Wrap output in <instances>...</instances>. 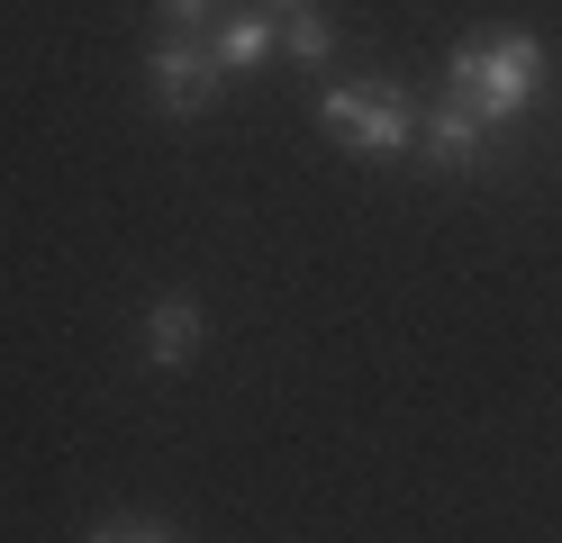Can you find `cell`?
Returning <instances> with one entry per match:
<instances>
[{"mask_svg":"<svg viewBox=\"0 0 562 543\" xmlns=\"http://www.w3.org/2000/svg\"><path fill=\"white\" fill-rule=\"evenodd\" d=\"M272 46H281V27L263 10H245L218 27V72H255V64H272Z\"/></svg>","mask_w":562,"mask_h":543,"instance_id":"6","label":"cell"},{"mask_svg":"<svg viewBox=\"0 0 562 543\" xmlns=\"http://www.w3.org/2000/svg\"><path fill=\"white\" fill-rule=\"evenodd\" d=\"M272 10H300V0H272Z\"/></svg>","mask_w":562,"mask_h":543,"instance_id":"10","label":"cell"},{"mask_svg":"<svg viewBox=\"0 0 562 543\" xmlns=\"http://www.w3.org/2000/svg\"><path fill=\"white\" fill-rule=\"evenodd\" d=\"M417 145H427V163H445V172H472L481 163V145H490V127L472 118V109H436V118H417Z\"/></svg>","mask_w":562,"mask_h":543,"instance_id":"4","label":"cell"},{"mask_svg":"<svg viewBox=\"0 0 562 543\" xmlns=\"http://www.w3.org/2000/svg\"><path fill=\"white\" fill-rule=\"evenodd\" d=\"M164 19H172V27H182V36H200L209 19H218V0H164Z\"/></svg>","mask_w":562,"mask_h":543,"instance_id":"8","label":"cell"},{"mask_svg":"<svg viewBox=\"0 0 562 543\" xmlns=\"http://www.w3.org/2000/svg\"><path fill=\"white\" fill-rule=\"evenodd\" d=\"M91 543H164V534H136V525H100Z\"/></svg>","mask_w":562,"mask_h":543,"instance_id":"9","label":"cell"},{"mask_svg":"<svg viewBox=\"0 0 562 543\" xmlns=\"http://www.w3.org/2000/svg\"><path fill=\"white\" fill-rule=\"evenodd\" d=\"M200 336H209V308H200V299H164V308L146 317V362L182 372V362L200 353Z\"/></svg>","mask_w":562,"mask_h":543,"instance_id":"5","label":"cell"},{"mask_svg":"<svg viewBox=\"0 0 562 543\" xmlns=\"http://www.w3.org/2000/svg\"><path fill=\"white\" fill-rule=\"evenodd\" d=\"M327 127H336V145H355V155H408L417 109L391 82H355V91H327Z\"/></svg>","mask_w":562,"mask_h":543,"instance_id":"2","label":"cell"},{"mask_svg":"<svg viewBox=\"0 0 562 543\" xmlns=\"http://www.w3.org/2000/svg\"><path fill=\"white\" fill-rule=\"evenodd\" d=\"M146 64H155V100L172 109V118L209 109V100H218V82H227V72H218V55H209L200 36H182V27H172V36H164V46H155Z\"/></svg>","mask_w":562,"mask_h":543,"instance_id":"3","label":"cell"},{"mask_svg":"<svg viewBox=\"0 0 562 543\" xmlns=\"http://www.w3.org/2000/svg\"><path fill=\"white\" fill-rule=\"evenodd\" d=\"M281 55H291L300 72H327V55H336V27H327L318 10H291V19H281Z\"/></svg>","mask_w":562,"mask_h":543,"instance_id":"7","label":"cell"},{"mask_svg":"<svg viewBox=\"0 0 562 543\" xmlns=\"http://www.w3.org/2000/svg\"><path fill=\"white\" fill-rule=\"evenodd\" d=\"M445 82H453V109H472L481 127H508L517 109L536 100V82H544V46L526 27H481V36L453 46Z\"/></svg>","mask_w":562,"mask_h":543,"instance_id":"1","label":"cell"}]
</instances>
